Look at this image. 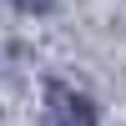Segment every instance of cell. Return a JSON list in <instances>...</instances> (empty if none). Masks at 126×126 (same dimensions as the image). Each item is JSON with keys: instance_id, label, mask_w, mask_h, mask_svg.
Masks as SVG:
<instances>
[{"instance_id": "7a4b0ae2", "label": "cell", "mask_w": 126, "mask_h": 126, "mask_svg": "<svg viewBox=\"0 0 126 126\" xmlns=\"http://www.w3.org/2000/svg\"><path fill=\"white\" fill-rule=\"evenodd\" d=\"M20 10H50V0H15Z\"/></svg>"}, {"instance_id": "6da1fadb", "label": "cell", "mask_w": 126, "mask_h": 126, "mask_svg": "<svg viewBox=\"0 0 126 126\" xmlns=\"http://www.w3.org/2000/svg\"><path fill=\"white\" fill-rule=\"evenodd\" d=\"M40 126H96V106H91V96H81L71 86H46Z\"/></svg>"}]
</instances>
